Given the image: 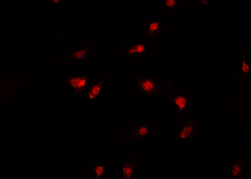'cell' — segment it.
Wrapping results in <instances>:
<instances>
[{"label": "cell", "mask_w": 251, "mask_h": 179, "mask_svg": "<svg viewBox=\"0 0 251 179\" xmlns=\"http://www.w3.org/2000/svg\"><path fill=\"white\" fill-rule=\"evenodd\" d=\"M68 78V79H67V81H69L70 86L75 89L76 91L75 93H79L84 88L86 87L87 79L85 76H71Z\"/></svg>", "instance_id": "1"}, {"label": "cell", "mask_w": 251, "mask_h": 179, "mask_svg": "<svg viewBox=\"0 0 251 179\" xmlns=\"http://www.w3.org/2000/svg\"><path fill=\"white\" fill-rule=\"evenodd\" d=\"M103 83H104L103 81H101L99 82L93 84L90 86L89 91L87 92V96L88 100H94L95 98L97 97L99 93H100L101 89L102 88V86H103Z\"/></svg>", "instance_id": "2"}, {"label": "cell", "mask_w": 251, "mask_h": 179, "mask_svg": "<svg viewBox=\"0 0 251 179\" xmlns=\"http://www.w3.org/2000/svg\"><path fill=\"white\" fill-rule=\"evenodd\" d=\"M140 87L142 90L146 93H152L154 91V83L151 80L144 79L139 82Z\"/></svg>", "instance_id": "3"}, {"label": "cell", "mask_w": 251, "mask_h": 179, "mask_svg": "<svg viewBox=\"0 0 251 179\" xmlns=\"http://www.w3.org/2000/svg\"><path fill=\"white\" fill-rule=\"evenodd\" d=\"M122 174L125 179L130 178L132 176L133 169L130 163L126 162L124 164L122 168Z\"/></svg>", "instance_id": "4"}, {"label": "cell", "mask_w": 251, "mask_h": 179, "mask_svg": "<svg viewBox=\"0 0 251 179\" xmlns=\"http://www.w3.org/2000/svg\"><path fill=\"white\" fill-rule=\"evenodd\" d=\"M145 50V45L142 44H137L134 46L131 47L129 49L128 53L130 54H133L135 53H142Z\"/></svg>", "instance_id": "5"}, {"label": "cell", "mask_w": 251, "mask_h": 179, "mask_svg": "<svg viewBox=\"0 0 251 179\" xmlns=\"http://www.w3.org/2000/svg\"><path fill=\"white\" fill-rule=\"evenodd\" d=\"M87 50L84 48H81L79 51H77L72 55V57L78 60H83L87 53Z\"/></svg>", "instance_id": "6"}, {"label": "cell", "mask_w": 251, "mask_h": 179, "mask_svg": "<svg viewBox=\"0 0 251 179\" xmlns=\"http://www.w3.org/2000/svg\"><path fill=\"white\" fill-rule=\"evenodd\" d=\"M94 174L97 178L102 177L104 171V166L101 165H96L94 166L93 169Z\"/></svg>", "instance_id": "7"}, {"label": "cell", "mask_w": 251, "mask_h": 179, "mask_svg": "<svg viewBox=\"0 0 251 179\" xmlns=\"http://www.w3.org/2000/svg\"><path fill=\"white\" fill-rule=\"evenodd\" d=\"M175 103L180 109H183L186 105V101L184 98L178 97L175 100Z\"/></svg>", "instance_id": "8"}, {"label": "cell", "mask_w": 251, "mask_h": 179, "mask_svg": "<svg viewBox=\"0 0 251 179\" xmlns=\"http://www.w3.org/2000/svg\"><path fill=\"white\" fill-rule=\"evenodd\" d=\"M149 31L150 33L154 32L157 30L159 28V24L157 22H153L150 24L149 27Z\"/></svg>", "instance_id": "9"}, {"label": "cell", "mask_w": 251, "mask_h": 179, "mask_svg": "<svg viewBox=\"0 0 251 179\" xmlns=\"http://www.w3.org/2000/svg\"><path fill=\"white\" fill-rule=\"evenodd\" d=\"M138 133L139 135H142V136L146 135L148 133V129L145 126H141L138 128Z\"/></svg>", "instance_id": "10"}, {"label": "cell", "mask_w": 251, "mask_h": 179, "mask_svg": "<svg viewBox=\"0 0 251 179\" xmlns=\"http://www.w3.org/2000/svg\"><path fill=\"white\" fill-rule=\"evenodd\" d=\"M177 1L175 0H167L165 1V5L167 7H172L175 6L176 4Z\"/></svg>", "instance_id": "11"}, {"label": "cell", "mask_w": 251, "mask_h": 179, "mask_svg": "<svg viewBox=\"0 0 251 179\" xmlns=\"http://www.w3.org/2000/svg\"><path fill=\"white\" fill-rule=\"evenodd\" d=\"M249 66L248 64L246 63V62L243 63L242 65V70L243 72L245 73H247L249 70Z\"/></svg>", "instance_id": "12"}, {"label": "cell", "mask_w": 251, "mask_h": 179, "mask_svg": "<svg viewBox=\"0 0 251 179\" xmlns=\"http://www.w3.org/2000/svg\"><path fill=\"white\" fill-rule=\"evenodd\" d=\"M53 2H55V3H60L61 1H59V0H56V1H53Z\"/></svg>", "instance_id": "13"}]
</instances>
